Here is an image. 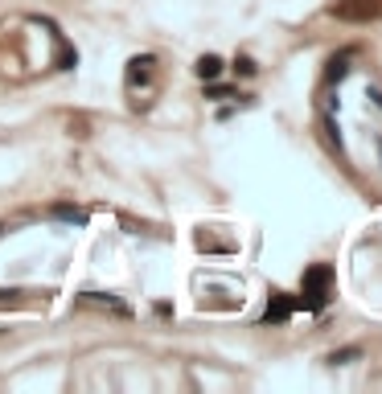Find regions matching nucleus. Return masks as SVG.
I'll return each instance as SVG.
<instances>
[{"label":"nucleus","mask_w":382,"mask_h":394,"mask_svg":"<svg viewBox=\"0 0 382 394\" xmlns=\"http://www.w3.org/2000/svg\"><path fill=\"white\" fill-rule=\"evenodd\" d=\"M267 316H276V320H280V316H288V300H276V304H271V312H267Z\"/></svg>","instance_id":"nucleus-4"},{"label":"nucleus","mask_w":382,"mask_h":394,"mask_svg":"<svg viewBox=\"0 0 382 394\" xmlns=\"http://www.w3.org/2000/svg\"><path fill=\"white\" fill-rule=\"evenodd\" d=\"M198 74H201V79H218V74H222V58L206 54V58L198 62Z\"/></svg>","instance_id":"nucleus-1"},{"label":"nucleus","mask_w":382,"mask_h":394,"mask_svg":"<svg viewBox=\"0 0 382 394\" xmlns=\"http://www.w3.org/2000/svg\"><path fill=\"white\" fill-rule=\"evenodd\" d=\"M370 98H374V103H378V107H382V91H370Z\"/></svg>","instance_id":"nucleus-5"},{"label":"nucleus","mask_w":382,"mask_h":394,"mask_svg":"<svg viewBox=\"0 0 382 394\" xmlns=\"http://www.w3.org/2000/svg\"><path fill=\"white\" fill-rule=\"evenodd\" d=\"M54 218H62V222H74V226H79V222H86V213L79 210V206H54Z\"/></svg>","instance_id":"nucleus-2"},{"label":"nucleus","mask_w":382,"mask_h":394,"mask_svg":"<svg viewBox=\"0 0 382 394\" xmlns=\"http://www.w3.org/2000/svg\"><path fill=\"white\" fill-rule=\"evenodd\" d=\"M374 148H378V161H382V136H378V140H374Z\"/></svg>","instance_id":"nucleus-6"},{"label":"nucleus","mask_w":382,"mask_h":394,"mask_svg":"<svg viewBox=\"0 0 382 394\" xmlns=\"http://www.w3.org/2000/svg\"><path fill=\"white\" fill-rule=\"evenodd\" d=\"M353 358H362V349H358V345H349V349H337V353H333V365H346V361H353Z\"/></svg>","instance_id":"nucleus-3"}]
</instances>
